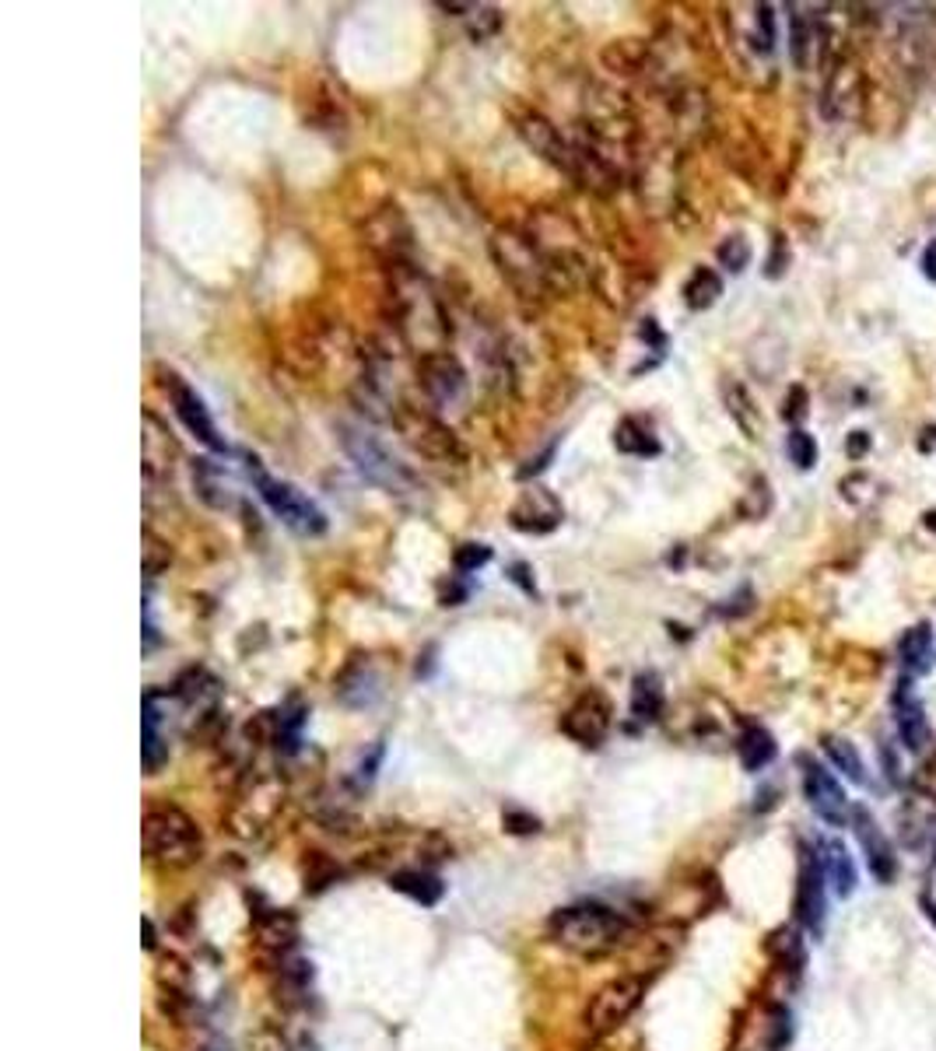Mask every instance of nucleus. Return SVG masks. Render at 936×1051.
<instances>
[{"instance_id": "nucleus-24", "label": "nucleus", "mask_w": 936, "mask_h": 1051, "mask_svg": "<svg viewBox=\"0 0 936 1051\" xmlns=\"http://www.w3.org/2000/svg\"><path fill=\"white\" fill-rule=\"evenodd\" d=\"M140 456H145L148 477H169L176 445H172V439L161 431V424L151 414H145V445H140Z\"/></svg>"}, {"instance_id": "nucleus-18", "label": "nucleus", "mask_w": 936, "mask_h": 1051, "mask_svg": "<svg viewBox=\"0 0 936 1051\" xmlns=\"http://www.w3.org/2000/svg\"><path fill=\"white\" fill-rule=\"evenodd\" d=\"M849 820H852V828H856V838H860L863 852H866L870 873L877 876V883H891V880H894V870H898V859H894L891 841L884 838V831L877 828V823H873V817H870L863 807L852 810Z\"/></svg>"}, {"instance_id": "nucleus-34", "label": "nucleus", "mask_w": 936, "mask_h": 1051, "mask_svg": "<svg viewBox=\"0 0 936 1051\" xmlns=\"http://www.w3.org/2000/svg\"><path fill=\"white\" fill-rule=\"evenodd\" d=\"M786 452H789V460L797 463L800 470H810L813 463H818V442H813V435H807L803 428H792V431H789Z\"/></svg>"}, {"instance_id": "nucleus-14", "label": "nucleus", "mask_w": 936, "mask_h": 1051, "mask_svg": "<svg viewBox=\"0 0 936 1051\" xmlns=\"http://www.w3.org/2000/svg\"><path fill=\"white\" fill-rule=\"evenodd\" d=\"M863 102V74L852 60H839L824 77V113L831 119H849L856 116Z\"/></svg>"}, {"instance_id": "nucleus-3", "label": "nucleus", "mask_w": 936, "mask_h": 1051, "mask_svg": "<svg viewBox=\"0 0 936 1051\" xmlns=\"http://www.w3.org/2000/svg\"><path fill=\"white\" fill-rule=\"evenodd\" d=\"M340 445L351 456V463L358 466V473L365 481H372L376 487H382L386 494H411L418 491V477L414 470L407 466L400 456H393V449L386 445L379 435L355 424H340Z\"/></svg>"}, {"instance_id": "nucleus-19", "label": "nucleus", "mask_w": 936, "mask_h": 1051, "mask_svg": "<svg viewBox=\"0 0 936 1051\" xmlns=\"http://www.w3.org/2000/svg\"><path fill=\"white\" fill-rule=\"evenodd\" d=\"M334 691H337V697H340L348 708H365V705H372V701L379 697V691H382V687H379V673H376V666H372V659H369V655H365V659H355V663L337 676Z\"/></svg>"}, {"instance_id": "nucleus-4", "label": "nucleus", "mask_w": 936, "mask_h": 1051, "mask_svg": "<svg viewBox=\"0 0 936 1051\" xmlns=\"http://www.w3.org/2000/svg\"><path fill=\"white\" fill-rule=\"evenodd\" d=\"M246 473H250V481L256 484L260 498L267 502V508H271L288 529L302 533V537H319V533L327 529V515H323V508L309 498V494H302V491H298L295 484H288V481L271 477V473L263 470V463H260L256 456H246Z\"/></svg>"}, {"instance_id": "nucleus-25", "label": "nucleus", "mask_w": 936, "mask_h": 1051, "mask_svg": "<svg viewBox=\"0 0 936 1051\" xmlns=\"http://www.w3.org/2000/svg\"><path fill=\"white\" fill-rule=\"evenodd\" d=\"M737 754H740V765L747 768V771H761V768H768L771 760H776V754H779V747H776V736H771L765 726H744V733H740V739H737Z\"/></svg>"}, {"instance_id": "nucleus-1", "label": "nucleus", "mask_w": 936, "mask_h": 1051, "mask_svg": "<svg viewBox=\"0 0 936 1051\" xmlns=\"http://www.w3.org/2000/svg\"><path fill=\"white\" fill-rule=\"evenodd\" d=\"M547 933L558 946L579 957H603L632 939V922L614 908H603V904H572V908L551 915Z\"/></svg>"}, {"instance_id": "nucleus-21", "label": "nucleus", "mask_w": 936, "mask_h": 1051, "mask_svg": "<svg viewBox=\"0 0 936 1051\" xmlns=\"http://www.w3.org/2000/svg\"><path fill=\"white\" fill-rule=\"evenodd\" d=\"M818 855H821V865H824V876L828 883L835 887L842 897L856 894V883H860V873H856V862H852L849 849L835 838H821L818 841Z\"/></svg>"}, {"instance_id": "nucleus-43", "label": "nucleus", "mask_w": 936, "mask_h": 1051, "mask_svg": "<svg viewBox=\"0 0 936 1051\" xmlns=\"http://www.w3.org/2000/svg\"><path fill=\"white\" fill-rule=\"evenodd\" d=\"M526 575H530V568H526V565H516V568H513V582H519L526 596H537V586H534L530 579H526Z\"/></svg>"}, {"instance_id": "nucleus-20", "label": "nucleus", "mask_w": 936, "mask_h": 1051, "mask_svg": "<svg viewBox=\"0 0 936 1051\" xmlns=\"http://www.w3.org/2000/svg\"><path fill=\"white\" fill-rule=\"evenodd\" d=\"M298 939V922L292 912H281V908H267L256 915V946L263 954H274V957H288L292 946Z\"/></svg>"}, {"instance_id": "nucleus-2", "label": "nucleus", "mask_w": 936, "mask_h": 1051, "mask_svg": "<svg viewBox=\"0 0 936 1051\" xmlns=\"http://www.w3.org/2000/svg\"><path fill=\"white\" fill-rule=\"evenodd\" d=\"M140 844L145 855L169 870H187L203 852V834L197 820L187 817L179 807H155L140 820Z\"/></svg>"}, {"instance_id": "nucleus-13", "label": "nucleus", "mask_w": 936, "mask_h": 1051, "mask_svg": "<svg viewBox=\"0 0 936 1051\" xmlns=\"http://www.w3.org/2000/svg\"><path fill=\"white\" fill-rule=\"evenodd\" d=\"M397 424L407 435V442H411L418 452H424V456H432V460H456V456H463L456 439H453V431L445 424H439L435 418H429V414L403 410V414L397 418Z\"/></svg>"}, {"instance_id": "nucleus-11", "label": "nucleus", "mask_w": 936, "mask_h": 1051, "mask_svg": "<svg viewBox=\"0 0 936 1051\" xmlns=\"http://www.w3.org/2000/svg\"><path fill=\"white\" fill-rule=\"evenodd\" d=\"M169 705L172 691H151L140 708V757L148 775H155L169 757Z\"/></svg>"}, {"instance_id": "nucleus-39", "label": "nucleus", "mask_w": 936, "mask_h": 1051, "mask_svg": "<svg viewBox=\"0 0 936 1051\" xmlns=\"http://www.w3.org/2000/svg\"><path fill=\"white\" fill-rule=\"evenodd\" d=\"M505 828L513 831V834H534V831H540V820H537V817H526V813H516V810H508V813H505Z\"/></svg>"}, {"instance_id": "nucleus-12", "label": "nucleus", "mask_w": 936, "mask_h": 1051, "mask_svg": "<svg viewBox=\"0 0 936 1051\" xmlns=\"http://www.w3.org/2000/svg\"><path fill=\"white\" fill-rule=\"evenodd\" d=\"M166 393H169V400H172V407H176V418L187 424L193 435H197L203 445H208L211 452L225 456L229 442L218 435V428H214V421H211V414H208V407H203V400L197 397V389L169 372V376H166Z\"/></svg>"}, {"instance_id": "nucleus-37", "label": "nucleus", "mask_w": 936, "mask_h": 1051, "mask_svg": "<svg viewBox=\"0 0 936 1051\" xmlns=\"http://www.w3.org/2000/svg\"><path fill=\"white\" fill-rule=\"evenodd\" d=\"M474 18H471V39H487V35H495L498 32V25H502V14L495 11V8H477L474 4V11H471Z\"/></svg>"}, {"instance_id": "nucleus-9", "label": "nucleus", "mask_w": 936, "mask_h": 1051, "mask_svg": "<svg viewBox=\"0 0 936 1051\" xmlns=\"http://www.w3.org/2000/svg\"><path fill=\"white\" fill-rule=\"evenodd\" d=\"M418 382L435 407H460L466 397V372L463 365L450 355V350H435V355L418 358Z\"/></svg>"}, {"instance_id": "nucleus-27", "label": "nucleus", "mask_w": 936, "mask_h": 1051, "mask_svg": "<svg viewBox=\"0 0 936 1051\" xmlns=\"http://www.w3.org/2000/svg\"><path fill=\"white\" fill-rule=\"evenodd\" d=\"M614 445L624 456H656L660 452V439L653 435V428L642 418H624L614 428Z\"/></svg>"}, {"instance_id": "nucleus-8", "label": "nucleus", "mask_w": 936, "mask_h": 1051, "mask_svg": "<svg viewBox=\"0 0 936 1051\" xmlns=\"http://www.w3.org/2000/svg\"><path fill=\"white\" fill-rule=\"evenodd\" d=\"M824 865L818 849L810 844H800V873H797V922L810 936L824 933V918H828V897H824Z\"/></svg>"}, {"instance_id": "nucleus-22", "label": "nucleus", "mask_w": 936, "mask_h": 1051, "mask_svg": "<svg viewBox=\"0 0 936 1051\" xmlns=\"http://www.w3.org/2000/svg\"><path fill=\"white\" fill-rule=\"evenodd\" d=\"M898 655H902V673L908 680L926 676L936 663V642H933V628L929 624H915L902 634L898 642Z\"/></svg>"}, {"instance_id": "nucleus-16", "label": "nucleus", "mask_w": 936, "mask_h": 1051, "mask_svg": "<svg viewBox=\"0 0 936 1051\" xmlns=\"http://www.w3.org/2000/svg\"><path fill=\"white\" fill-rule=\"evenodd\" d=\"M561 515H565V508L555 494L534 484V487L523 491V498L513 505V515H508V519H513V526L523 533H551L561 523Z\"/></svg>"}, {"instance_id": "nucleus-36", "label": "nucleus", "mask_w": 936, "mask_h": 1051, "mask_svg": "<svg viewBox=\"0 0 936 1051\" xmlns=\"http://www.w3.org/2000/svg\"><path fill=\"white\" fill-rule=\"evenodd\" d=\"M487 561H492V547H487V544H460L456 554H453V568L463 571V575L484 568Z\"/></svg>"}, {"instance_id": "nucleus-7", "label": "nucleus", "mask_w": 936, "mask_h": 1051, "mask_svg": "<svg viewBox=\"0 0 936 1051\" xmlns=\"http://www.w3.org/2000/svg\"><path fill=\"white\" fill-rule=\"evenodd\" d=\"M561 733L572 739L579 747H600L603 739L610 736V726H614V708H610V701L600 694V691H586L579 694L568 712L561 715Z\"/></svg>"}, {"instance_id": "nucleus-30", "label": "nucleus", "mask_w": 936, "mask_h": 1051, "mask_svg": "<svg viewBox=\"0 0 936 1051\" xmlns=\"http://www.w3.org/2000/svg\"><path fill=\"white\" fill-rule=\"evenodd\" d=\"M726 407H729V414H734V421L747 431V439H761V428H765L761 414H758L755 400H750V393L740 382L726 386Z\"/></svg>"}, {"instance_id": "nucleus-41", "label": "nucleus", "mask_w": 936, "mask_h": 1051, "mask_svg": "<svg viewBox=\"0 0 936 1051\" xmlns=\"http://www.w3.org/2000/svg\"><path fill=\"white\" fill-rule=\"evenodd\" d=\"M923 274H926V281L936 284V239L926 245V253H923Z\"/></svg>"}, {"instance_id": "nucleus-6", "label": "nucleus", "mask_w": 936, "mask_h": 1051, "mask_svg": "<svg viewBox=\"0 0 936 1051\" xmlns=\"http://www.w3.org/2000/svg\"><path fill=\"white\" fill-rule=\"evenodd\" d=\"M645 999V978L642 975H621L614 981H607L603 988H597V996L589 999L582 1023L593 1038H607L614 1034L618 1027L628 1023V1017L635 1013Z\"/></svg>"}, {"instance_id": "nucleus-35", "label": "nucleus", "mask_w": 936, "mask_h": 1051, "mask_svg": "<svg viewBox=\"0 0 936 1051\" xmlns=\"http://www.w3.org/2000/svg\"><path fill=\"white\" fill-rule=\"evenodd\" d=\"M719 263L726 266L729 274H744L747 263H750V242L744 235H729L723 245H719Z\"/></svg>"}, {"instance_id": "nucleus-28", "label": "nucleus", "mask_w": 936, "mask_h": 1051, "mask_svg": "<svg viewBox=\"0 0 936 1051\" xmlns=\"http://www.w3.org/2000/svg\"><path fill=\"white\" fill-rule=\"evenodd\" d=\"M821 747H824V754L831 757V765H835V768L852 781V786H866V765H863L860 750L852 747L845 736H824Z\"/></svg>"}, {"instance_id": "nucleus-38", "label": "nucleus", "mask_w": 936, "mask_h": 1051, "mask_svg": "<svg viewBox=\"0 0 936 1051\" xmlns=\"http://www.w3.org/2000/svg\"><path fill=\"white\" fill-rule=\"evenodd\" d=\"M782 414H786L789 421H803V418H807V389H803V386H792V393H789V400H786Z\"/></svg>"}, {"instance_id": "nucleus-29", "label": "nucleus", "mask_w": 936, "mask_h": 1051, "mask_svg": "<svg viewBox=\"0 0 936 1051\" xmlns=\"http://www.w3.org/2000/svg\"><path fill=\"white\" fill-rule=\"evenodd\" d=\"M719 295H723V281L716 271H708V266H698L684 284V302H687V308H695V313L712 308L719 302Z\"/></svg>"}, {"instance_id": "nucleus-31", "label": "nucleus", "mask_w": 936, "mask_h": 1051, "mask_svg": "<svg viewBox=\"0 0 936 1051\" xmlns=\"http://www.w3.org/2000/svg\"><path fill=\"white\" fill-rule=\"evenodd\" d=\"M193 477H197V487H200L203 502H208V505H214V508H229L232 505V494L225 491V473H221L211 460H197Z\"/></svg>"}, {"instance_id": "nucleus-15", "label": "nucleus", "mask_w": 936, "mask_h": 1051, "mask_svg": "<svg viewBox=\"0 0 936 1051\" xmlns=\"http://www.w3.org/2000/svg\"><path fill=\"white\" fill-rule=\"evenodd\" d=\"M519 134L526 137V144H530L534 151H540L547 161L558 165L561 172L572 176V169H576V144H568L555 123H547L544 116L530 113V116L519 119Z\"/></svg>"}, {"instance_id": "nucleus-10", "label": "nucleus", "mask_w": 936, "mask_h": 1051, "mask_svg": "<svg viewBox=\"0 0 936 1051\" xmlns=\"http://www.w3.org/2000/svg\"><path fill=\"white\" fill-rule=\"evenodd\" d=\"M800 765H803V796L810 802V810L818 813L828 828H842V823H849L852 810H849V799L835 781V775L810 757H800Z\"/></svg>"}, {"instance_id": "nucleus-32", "label": "nucleus", "mask_w": 936, "mask_h": 1051, "mask_svg": "<svg viewBox=\"0 0 936 1051\" xmlns=\"http://www.w3.org/2000/svg\"><path fill=\"white\" fill-rule=\"evenodd\" d=\"M810 46H813V32L807 25V18L800 14V8H792L789 14V53H792V64L800 71H807L810 64Z\"/></svg>"}, {"instance_id": "nucleus-42", "label": "nucleus", "mask_w": 936, "mask_h": 1051, "mask_svg": "<svg viewBox=\"0 0 936 1051\" xmlns=\"http://www.w3.org/2000/svg\"><path fill=\"white\" fill-rule=\"evenodd\" d=\"M782 263H786V256H782V235H776V253H771V260H768V277H779V274H782Z\"/></svg>"}, {"instance_id": "nucleus-40", "label": "nucleus", "mask_w": 936, "mask_h": 1051, "mask_svg": "<svg viewBox=\"0 0 936 1051\" xmlns=\"http://www.w3.org/2000/svg\"><path fill=\"white\" fill-rule=\"evenodd\" d=\"M866 449H870V435H866V431H852L849 442H845L849 460H863V456H866Z\"/></svg>"}, {"instance_id": "nucleus-26", "label": "nucleus", "mask_w": 936, "mask_h": 1051, "mask_svg": "<svg viewBox=\"0 0 936 1051\" xmlns=\"http://www.w3.org/2000/svg\"><path fill=\"white\" fill-rule=\"evenodd\" d=\"M663 680H660V673H653V670H645V673H639L635 680H632V715H635V723H656V718L663 715Z\"/></svg>"}, {"instance_id": "nucleus-44", "label": "nucleus", "mask_w": 936, "mask_h": 1051, "mask_svg": "<svg viewBox=\"0 0 936 1051\" xmlns=\"http://www.w3.org/2000/svg\"><path fill=\"white\" fill-rule=\"evenodd\" d=\"M926 526H929V529H936V512H926Z\"/></svg>"}, {"instance_id": "nucleus-5", "label": "nucleus", "mask_w": 936, "mask_h": 1051, "mask_svg": "<svg viewBox=\"0 0 936 1051\" xmlns=\"http://www.w3.org/2000/svg\"><path fill=\"white\" fill-rule=\"evenodd\" d=\"M492 253L502 277L516 287L523 298H540L547 287V256L537 250V242L530 235H519L513 229H505L492 239Z\"/></svg>"}, {"instance_id": "nucleus-17", "label": "nucleus", "mask_w": 936, "mask_h": 1051, "mask_svg": "<svg viewBox=\"0 0 936 1051\" xmlns=\"http://www.w3.org/2000/svg\"><path fill=\"white\" fill-rule=\"evenodd\" d=\"M894 723H898V736L912 754H923L929 747V723L908 676H902L898 691H894Z\"/></svg>"}, {"instance_id": "nucleus-23", "label": "nucleus", "mask_w": 936, "mask_h": 1051, "mask_svg": "<svg viewBox=\"0 0 936 1051\" xmlns=\"http://www.w3.org/2000/svg\"><path fill=\"white\" fill-rule=\"evenodd\" d=\"M390 887L400 891L403 897L418 901L421 908H435V904L442 901V894H445V883L435 873H429V870H400V873L390 876Z\"/></svg>"}, {"instance_id": "nucleus-33", "label": "nucleus", "mask_w": 936, "mask_h": 1051, "mask_svg": "<svg viewBox=\"0 0 936 1051\" xmlns=\"http://www.w3.org/2000/svg\"><path fill=\"white\" fill-rule=\"evenodd\" d=\"M765 1034H768V1051H782L792 1041V1013L786 1006H771L768 1009Z\"/></svg>"}]
</instances>
